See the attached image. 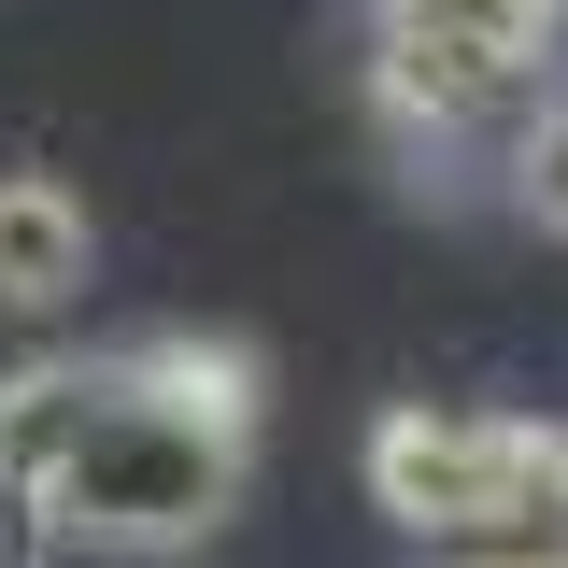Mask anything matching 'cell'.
Returning a JSON list of instances; mask_svg holds the SVG:
<instances>
[{
  "label": "cell",
  "instance_id": "7",
  "mask_svg": "<svg viewBox=\"0 0 568 568\" xmlns=\"http://www.w3.org/2000/svg\"><path fill=\"white\" fill-rule=\"evenodd\" d=\"M511 213H540V227H568V85H540V114L511 129Z\"/></svg>",
  "mask_w": 568,
  "mask_h": 568
},
{
  "label": "cell",
  "instance_id": "1",
  "mask_svg": "<svg viewBox=\"0 0 568 568\" xmlns=\"http://www.w3.org/2000/svg\"><path fill=\"white\" fill-rule=\"evenodd\" d=\"M568 43V0H369V100L398 142L511 156Z\"/></svg>",
  "mask_w": 568,
  "mask_h": 568
},
{
  "label": "cell",
  "instance_id": "6",
  "mask_svg": "<svg viewBox=\"0 0 568 568\" xmlns=\"http://www.w3.org/2000/svg\"><path fill=\"white\" fill-rule=\"evenodd\" d=\"M85 426H100V355H29V369L0 384V497L43 511V484H58V455Z\"/></svg>",
  "mask_w": 568,
  "mask_h": 568
},
{
  "label": "cell",
  "instance_id": "3",
  "mask_svg": "<svg viewBox=\"0 0 568 568\" xmlns=\"http://www.w3.org/2000/svg\"><path fill=\"white\" fill-rule=\"evenodd\" d=\"M242 469H256V440L185 426L156 398H114V369H100V426L43 484V540L58 555H185V540H213L242 511Z\"/></svg>",
  "mask_w": 568,
  "mask_h": 568
},
{
  "label": "cell",
  "instance_id": "4",
  "mask_svg": "<svg viewBox=\"0 0 568 568\" xmlns=\"http://www.w3.org/2000/svg\"><path fill=\"white\" fill-rule=\"evenodd\" d=\"M114 369V398H156V413L185 426H227V440H256V413H271V369H256V342H213V327H142L129 355H100Z\"/></svg>",
  "mask_w": 568,
  "mask_h": 568
},
{
  "label": "cell",
  "instance_id": "5",
  "mask_svg": "<svg viewBox=\"0 0 568 568\" xmlns=\"http://www.w3.org/2000/svg\"><path fill=\"white\" fill-rule=\"evenodd\" d=\"M85 271H100V227H85V200H71L58 171H0V313H71L85 298Z\"/></svg>",
  "mask_w": 568,
  "mask_h": 568
},
{
  "label": "cell",
  "instance_id": "2",
  "mask_svg": "<svg viewBox=\"0 0 568 568\" xmlns=\"http://www.w3.org/2000/svg\"><path fill=\"white\" fill-rule=\"evenodd\" d=\"M369 511L426 555L469 540H568V413H384L369 426Z\"/></svg>",
  "mask_w": 568,
  "mask_h": 568
}]
</instances>
